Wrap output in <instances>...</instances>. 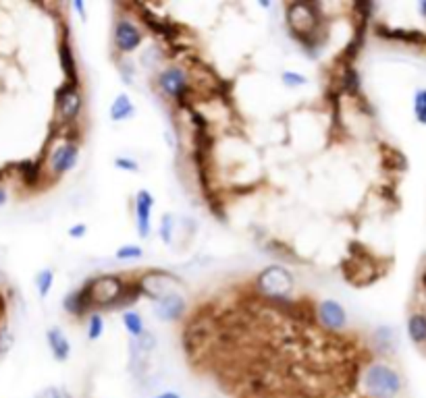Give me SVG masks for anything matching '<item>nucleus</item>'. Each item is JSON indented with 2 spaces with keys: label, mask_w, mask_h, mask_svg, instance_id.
Returning <instances> with one entry per match:
<instances>
[{
  "label": "nucleus",
  "mask_w": 426,
  "mask_h": 398,
  "mask_svg": "<svg viewBox=\"0 0 426 398\" xmlns=\"http://www.w3.org/2000/svg\"><path fill=\"white\" fill-rule=\"evenodd\" d=\"M285 21L289 36L299 44V48L310 56L318 58L325 46L323 13L321 5L314 3H289L285 5Z\"/></svg>",
  "instance_id": "nucleus-1"
},
{
  "label": "nucleus",
  "mask_w": 426,
  "mask_h": 398,
  "mask_svg": "<svg viewBox=\"0 0 426 398\" xmlns=\"http://www.w3.org/2000/svg\"><path fill=\"white\" fill-rule=\"evenodd\" d=\"M364 398H399L403 392L401 373L387 361H370L358 377Z\"/></svg>",
  "instance_id": "nucleus-2"
},
{
  "label": "nucleus",
  "mask_w": 426,
  "mask_h": 398,
  "mask_svg": "<svg viewBox=\"0 0 426 398\" xmlns=\"http://www.w3.org/2000/svg\"><path fill=\"white\" fill-rule=\"evenodd\" d=\"M256 293L264 297L273 305H287L291 303V295L295 289V276L283 263H270L262 268L254 278Z\"/></svg>",
  "instance_id": "nucleus-3"
},
{
  "label": "nucleus",
  "mask_w": 426,
  "mask_h": 398,
  "mask_svg": "<svg viewBox=\"0 0 426 398\" xmlns=\"http://www.w3.org/2000/svg\"><path fill=\"white\" fill-rule=\"evenodd\" d=\"M156 87L160 93H164L177 108H189L193 85L189 81V75L179 65H169L164 69H158L156 73Z\"/></svg>",
  "instance_id": "nucleus-4"
},
{
  "label": "nucleus",
  "mask_w": 426,
  "mask_h": 398,
  "mask_svg": "<svg viewBox=\"0 0 426 398\" xmlns=\"http://www.w3.org/2000/svg\"><path fill=\"white\" fill-rule=\"evenodd\" d=\"M85 106V96L81 81H65L56 93H54V114L58 124L65 126H75L81 118Z\"/></svg>",
  "instance_id": "nucleus-5"
},
{
  "label": "nucleus",
  "mask_w": 426,
  "mask_h": 398,
  "mask_svg": "<svg viewBox=\"0 0 426 398\" xmlns=\"http://www.w3.org/2000/svg\"><path fill=\"white\" fill-rule=\"evenodd\" d=\"M92 299H94V311H109L115 309L117 301L121 299L127 283L119 274H100L87 278Z\"/></svg>",
  "instance_id": "nucleus-6"
},
{
  "label": "nucleus",
  "mask_w": 426,
  "mask_h": 398,
  "mask_svg": "<svg viewBox=\"0 0 426 398\" xmlns=\"http://www.w3.org/2000/svg\"><path fill=\"white\" fill-rule=\"evenodd\" d=\"M79 156H81V148L75 140H71V137L61 140L56 146H52V150L48 154V160L44 162L48 177L50 179H63L65 175L75 170V166L79 162Z\"/></svg>",
  "instance_id": "nucleus-7"
},
{
  "label": "nucleus",
  "mask_w": 426,
  "mask_h": 398,
  "mask_svg": "<svg viewBox=\"0 0 426 398\" xmlns=\"http://www.w3.org/2000/svg\"><path fill=\"white\" fill-rule=\"evenodd\" d=\"M144 44V32L142 27L127 15H121L115 19L113 25V46L115 56H131L138 52Z\"/></svg>",
  "instance_id": "nucleus-8"
},
{
  "label": "nucleus",
  "mask_w": 426,
  "mask_h": 398,
  "mask_svg": "<svg viewBox=\"0 0 426 398\" xmlns=\"http://www.w3.org/2000/svg\"><path fill=\"white\" fill-rule=\"evenodd\" d=\"M179 283H181V278H177L175 274H171L167 270H150L138 280L142 297H146L150 303L173 293L175 291L173 285H179Z\"/></svg>",
  "instance_id": "nucleus-9"
},
{
  "label": "nucleus",
  "mask_w": 426,
  "mask_h": 398,
  "mask_svg": "<svg viewBox=\"0 0 426 398\" xmlns=\"http://www.w3.org/2000/svg\"><path fill=\"white\" fill-rule=\"evenodd\" d=\"M314 320L327 332H343L348 328V311L335 299H323L314 307Z\"/></svg>",
  "instance_id": "nucleus-10"
},
{
  "label": "nucleus",
  "mask_w": 426,
  "mask_h": 398,
  "mask_svg": "<svg viewBox=\"0 0 426 398\" xmlns=\"http://www.w3.org/2000/svg\"><path fill=\"white\" fill-rule=\"evenodd\" d=\"M150 307H152V313H154V318H156L158 322L175 324V322H179V320L185 316V311H187V299H185L181 293L173 291V293H169V295L152 301Z\"/></svg>",
  "instance_id": "nucleus-11"
},
{
  "label": "nucleus",
  "mask_w": 426,
  "mask_h": 398,
  "mask_svg": "<svg viewBox=\"0 0 426 398\" xmlns=\"http://www.w3.org/2000/svg\"><path fill=\"white\" fill-rule=\"evenodd\" d=\"M154 195L148 189H140L134 197V212H136V228L140 239H150L152 234V212H154Z\"/></svg>",
  "instance_id": "nucleus-12"
},
{
  "label": "nucleus",
  "mask_w": 426,
  "mask_h": 398,
  "mask_svg": "<svg viewBox=\"0 0 426 398\" xmlns=\"http://www.w3.org/2000/svg\"><path fill=\"white\" fill-rule=\"evenodd\" d=\"M63 309L77 320H81L94 311V299H92V291H89L87 280L63 299Z\"/></svg>",
  "instance_id": "nucleus-13"
},
{
  "label": "nucleus",
  "mask_w": 426,
  "mask_h": 398,
  "mask_svg": "<svg viewBox=\"0 0 426 398\" xmlns=\"http://www.w3.org/2000/svg\"><path fill=\"white\" fill-rule=\"evenodd\" d=\"M374 36L381 40H389V42H399L405 46H416L422 48L426 46V34L418 32V30H399V27H389L385 23H376L374 27Z\"/></svg>",
  "instance_id": "nucleus-14"
},
{
  "label": "nucleus",
  "mask_w": 426,
  "mask_h": 398,
  "mask_svg": "<svg viewBox=\"0 0 426 398\" xmlns=\"http://www.w3.org/2000/svg\"><path fill=\"white\" fill-rule=\"evenodd\" d=\"M58 60H61V69H63L65 81H81L79 67H77V56H75V50H73V44L69 40V32L67 30H65V36L58 42Z\"/></svg>",
  "instance_id": "nucleus-15"
},
{
  "label": "nucleus",
  "mask_w": 426,
  "mask_h": 398,
  "mask_svg": "<svg viewBox=\"0 0 426 398\" xmlns=\"http://www.w3.org/2000/svg\"><path fill=\"white\" fill-rule=\"evenodd\" d=\"M46 344L50 349V355L56 363H67L71 359V340L58 326H50L46 330Z\"/></svg>",
  "instance_id": "nucleus-16"
},
{
  "label": "nucleus",
  "mask_w": 426,
  "mask_h": 398,
  "mask_svg": "<svg viewBox=\"0 0 426 398\" xmlns=\"http://www.w3.org/2000/svg\"><path fill=\"white\" fill-rule=\"evenodd\" d=\"M21 183L28 187V189H34L42 183L44 175H46V166L42 160H23L15 166Z\"/></svg>",
  "instance_id": "nucleus-17"
},
{
  "label": "nucleus",
  "mask_w": 426,
  "mask_h": 398,
  "mask_svg": "<svg viewBox=\"0 0 426 398\" xmlns=\"http://www.w3.org/2000/svg\"><path fill=\"white\" fill-rule=\"evenodd\" d=\"M138 108H136V102L131 100L129 93H117V98L113 100L111 108H109V116L113 122H125V120H131L136 116Z\"/></svg>",
  "instance_id": "nucleus-18"
},
{
  "label": "nucleus",
  "mask_w": 426,
  "mask_h": 398,
  "mask_svg": "<svg viewBox=\"0 0 426 398\" xmlns=\"http://www.w3.org/2000/svg\"><path fill=\"white\" fill-rule=\"evenodd\" d=\"M339 83H341V91H345L352 98H360V93H362V77H360V71L354 65L343 63L341 81Z\"/></svg>",
  "instance_id": "nucleus-19"
},
{
  "label": "nucleus",
  "mask_w": 426,
  "mask_h": 398,
  "mask_svg": "<svg viewBox=\"0 0 426 398\" xmlns=\"http://www.w3.org/2000/svg\"><path fill=\"white\" fill-rule=\"evenodd\" d=\"M121 324L127 332L129 338H140L146 332V324L144 318L136 311V309H125L121 311Z\"/></svg>",
  "instance_id": "nucleus-20"
},
{
  "label": "nucleus",
  "mask_w": 426,
  "mask_h": 398,
  "mask_svg": "<svg viewBox=\"0 0 426 398\" xmlns=\"http://www.w3.org/2000/svg\"><path fill=\"white\" fill-rule=\"evenodd\" d=\"M407 336L418 346L426 342V313H412L407 318Z\"/></svg>",
  "instance_id": "nucleus-21"
},
{
  "label": "nucleus",
  "mask_w": 426,
  "mask_h": 398,
  "mask_svg": "<svg viewBox=\"0 0 426 398\" xmlns=\"http://www.w3.org/2000/svg\"><path fill=\"white\" fill-rule=\"evenodd\" d=\"M372 336H374V344L381 353H393L395 351L397 336H395V330L391 326H379Z\"/></svg>",
  "instance_id": "nucleus-22"
},
{
  "label": "nucleus",
  "mask_w": 426,
  "mask_h": 398,
  "mask_svg": "<svg viewBox=\"0 0 426 398\" xmlns=\"http://www.w3.org/2000/svg\"><path fill=\"white\" fill-rule=\"evenodd\" d=\"M383 166L387 170L403 173L407 170V158L397 148H383Z\"/></svg>",
  "instance_id": "nucleus-23"
},
{
  "label": "nucleus",
  "mask_w": 426,
  "mask_h": 398,
  "mask_svg": "<svg viewBox=\"0 0 426 398\" xmlns=\"http://www.w3.org/2000/svg\"><path fill=\"white\" fill-rule=\"evenodd\" d=\"M115 63H117V73L123 81V85H134L136 79H138V67L136 63L129 58V56H115Z\"/></svg>",
  "instance_id": "nucleus-24"
},
{
  "label": "nucleus",
  "mask_w": 426,
  "mask_h": 398,
  "mask_svg": "<svg viewBox=\"0 0 426 398\" xmlns=\"http://www.w3.org/2000/svg\"><path fill=\"white\" fill-rule=\"evenodd\" d=\"M34 285H36L38 297H40V299H48V295L52 293V287H54V270H52V268H42V270L36 274Z\"/></svg>",
  "instance_id": "nucleus-25"
},
{
  "label": "nucleus",
  "mask_w": 426,
  "mask_h": 398,
  "mask_svg": "<svg viewBox=\"0 0 426 398\" xmlns=\"http://www.w3.org/2000/svg\"><path fill=\"white\" fill-rule=\"evenodd\" d=\"M104 328H106V322H104V316L100 311H92L85 320V332H87V340L96 342L102 338L104 334Z\"/></svg>",
  "instance_id": "nucleus-26"
},
{
  "label": "nucleus",
  "mask_w": 426,
  "mask_h": 398,
  "mask_svg": "<svg viewBox=\"0 0 426 398\" xmlns=\"http://www.w3.org/2000/svg\"><path fill=\"white\" fill-rule=\"evenodd\" d=\"M175 228H177V220L173 214H162L160 216V226H158V236L164 245H173L175 239Z\"/></svg>",
  "instance_id": "nucleus-27"
},
{
  "label": "nucleus",
  "mask_w": 426,
  "mask_h": 398,
  "mask_svg": "<svg viewBox=\"0 0 426 398\" xmlns=\"http://www.w3.org/2000/svg\"><path fill=\"white\" fill-rule=\"evenodd\" d=\"M146 255L144 247L142 245H121L117 251H115V259L117 261H138Z\"/></svg>",
  "instance_id": "nucleus-28"
},
{
  "label": "nucleus",
  "mask_w": 426,
  "mask_h": 398,
  "mask_svg": "<svg viewBox=\"0 0 426 398\" xmlns=\"http://www.w3.org/2000/svg\"><path fill=\"white\" fill-rule=\"evenodd\" d=\"M281 83L287 89H297V87H306L308 85V77L299 71H283L281 73Z\"/></svg>",
  "instance_id": "nucleus-29"
},
{
  "label": "nucleus",
  "mask_w": 426,
  "mask_h": 398,
  "mask_svg": "<svg viewBox=\"0 0 426 398\" xmlns=\"http://www.w3.org/2000/svg\"><path fill=\"white\" fill-rule=\"evenodd\" d=\"M414 116L420 124H426V87H420L414 93Z\"/></svg>",
  "instance_id": "nucleus-30"
},
{
  "label": "nucleus",
  "mask_w": 426,
  "mask_h": 398,
  "mask_svg": "<svg viewBox=\"0 0 426 398\" xmlns=\"http://www.w3.org/2000/svg\"><path fill=\"white\" fill-rule=\"evenodd\" d=\"M129 340H134L136 346H138L140 351H144L146 355H152V353L156 351V346H158V338H156V334L150 332V330H146L140 338H129Z\"/></svg>",
  "instance_id": "nucleus-31"
},
{
  "label": "nucleus",
  "mask_w": 426,
  "mask_h": 398,
  "mask_svg": "<svg viewBox=\"0 0 426 398\" xmlns=\"http://www.w3.org/2000/svg\"><path fill=\"white\" fill-rule=\"evenodd\" d=\"M15 344V334L11 332V328L7 324H0V361L7 357V353L13 349Z\"/></svg>",
  "instance_id": "nucleus-32"
},
{
  "label": "nucleus",
  "mask_w": 426,
  "mask_h": 398,
  "mask_svg": "<svg viewBox=\"0 0 426 398\" xmlns=\"http://www.w3.org/2000/svg\"><path fill=\"white\" fill-rule=\"evenodd\" d=\"M266 253H270V255H277L281 261H287V259H295L297 255L293 253V251H289V247H285L281 241H268L266 243Z\"/></svg>",
  "instance_id": "nucleus-33"
},
{
  "label": "nucleus",
  "mask_w": 426,
  "mask_h": 398,
  "mask_svg": "<svg viewBox=\"0 0 426 398\" xmlns=\"http://www.w3.org/2000/svg\"><path fill=\"white\" fill-rule=\"evenodd\" d=\"M36 398H75V396L65 386H46L44 390L38 392Z\"/></svg>",
  "instance_id": "nucleus-34"
},
{
  "label": "nucleus",
  "mask_w": 426,
  "mask_h": 398,
  "mask_svg": "<svg viewBox=\"0 0 426 398\" xmlns=\"http://www.w3.org/2000/svg\"><path fill=\"white\" fill-rule=\"evenodd\" d=\"M113 164H115V168H119V170H123V173H131V175H138L142 168H140V162L138 160H134V158H129V156H117L115 160H113Z\"/></svg>",
  "instance_id": "nucleus-35"
},
{
  "label": "nucleus",
  "mask_w": 426,
  "mask_h": 398,
  "mask_svg": "<svg viewBox=\"0 0 426 398\" xmlns=\"http://www.w3.org/2000/svg\"><path fill=\"white\" fill-rule=\"evenodd\" d=\"M67 234H69V239H83L87 234V224L85 222H77V224H73L67 230Z\"/></svg>",
  "instance_id": "nucleus-36"
},
{
  "label": "nucleus",
  "mask_w": 426,
  "mask_h": 398,
  "mask_svg": "<svg viewBox=\"0 0 426 398\" xmlns=\"http://www.w3.org/2000/svg\"><path fill=\"white\" fill-rule=\"evenodd\" d=\"M3 177H5V173L0 170V208H5L7 201H9V191H7L5 185H3Z\"/></svg>",
  "instance_id": "nucleus-37"
},
{
  "label": "nucleus",
  "mask_w": 426,
  "mask_h": 398,
  "mask_svg": "<svg viewBox=\"0 0 426 398\" xmlns=\"http://www.w3.org/2000/svg\"><path fill=\"white\" fill-rule=\"evenodd\" d=\"M71 7H73L75 13H79V17H81L83 21L87 19V17H85V3H83V0H73V5H71Z\"/></svg>",
  "instance_id": "nucleus-38"
},
{
  "label": "nucleus",
  "mask_w": 426,
  "mask_h": 398,
  "mask_svg": "<svg viewBox=\"0 0 426 398\" xmlns=\"http://www.w3.org/2000/svg\"><path fill=\"white\" fill-rule=\"evenodd\" d=\"M150 398H183V396L179 392H175V390H162L158 394H152Z\"/></svg>",
  "instance_id": "nucleus-39"
},
{
  "label": "nucleus",
  "mask_w": 426,
  "mask_h": 398,
  "mask_svg": "<svg viewBox=\"0 0 426 398\" xmlns=\"http://www.w3.org/2000/svg\"><path fill=\"white\" fill-rule=\"evenodd\" d=\"M258 7L260 9H273V3H268V0H258Z\"/></svg>",
  "instance_id": "nucleus-40"
},
{
  "label": "nucleus",
  "mask_w": 426,
  "mask_h": 398,
  "mask_svg": "<svg viewBox=\"0 0 426 398\" xmlns=\"http://www.w3.org/2000/svg\"><path fill=\"white\" fill-rule=\"evenodd\" d=\"M420 285H422V289L426 291V265H424V270H422V274H420Z\"/></svg>",
  "instance_id": "nucleus-41"
},
{
  "label": "nucleus",
  "mask_w": 426,
  "mask_h": 398,
  "mask_svg": "<svg viewBox=\"0 0 426 398\" xmlns=\"http://www.w3.org/2000/svg\"><path fill=\"white\" fill-rule=\"evenodd\" d=\"M418 11H420L422 15H426V0H422V3L418 5Z\"/></svg>",
  "instance_id": "nucleus-42"
}]
</instances>
